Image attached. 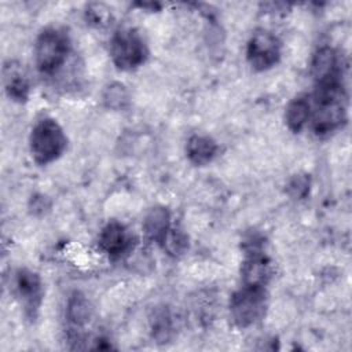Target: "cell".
Here are the masks:
<instances>
[{"label": "cell", "mask_w": 352, "mask_h": 352, "mask_svg": "<svg viewBox=\"0 0 352 352\" xmlns=\"http://www.w3.org/2000/svg\"><path fill=\"white\" fill-rule=\"evenodd\" d=\"M99 245L109 257H120L129 246V236L125 227L114 220L107 223L100 232Z\"/></svg>", "instance_id": "9"}, {"label": "cell", "mask_w": 352, "mask_h": 352, "mask_svg": "<svg viewBox=\"0 0 352 352\" xmlns=\"http://www.w3.org/2000/svg\"><path fill=\"white\" fill-rule=\"evenodd\" d=\"M161 246L164 248V250H166L169 256L176 257L183 254L187 250L188 239L180 230L169 228L161 242Z\"/></svg>", "instance_id": "16"}, {"label": "cell", "mask_w": 352, "mask_h": 352, "mask_svg": "<svg viewBox=\"0 0 352 352\" xmlns=\"http://www.w3.org/2000/svg\"><path fill=\"white\" fill-rule=\"evenodd\" d=\"M309 179L307 176H294L289 183V191L294 198H302L308 192Z\"/></svg>", "instance_id": "19"}, {"label": "cell", "mask_w": 352, "mask_h": 352, "mask_svg": "<svg viewBox=\"0 0 352 352\" xmlns=\"http://www.w3.org/2000/svg\"><path fill=\"white\" fill-rule=\"evenodd\" d=\"M91 316V307L88 300L80 293L74 292L66 305V319L70 324L72 331H78L80 327H82Z\"/></svg>", "instance_id": "13"}, {"label": "cell", "mask_w": 352, "mask_h": 352, "mask_svg": "<svg viewBox=\"0 0 352 352\" xmlns=\"http://www.w3.org/2000/svg\"><path fill=\"white\" fill-rule=\"evenodd\" d=\"M146 45L133 29H121L114 33L110 43V56L113 63L121 70H132L146 59Z\"/></svg>", "instance_id": "5"}, {"label": "cell", "mask_w": 352, "mask_h": 352, "mask_svg": "<svg viewBox=\"0 0 352 352\" xmlns=\"http://www.w3.org/2000/svg\"><path fill=\"white\" fill-rule=\"evenodd\" d=\"M186 153L194 165H206L216 155L217 144L209 136L194 135L187 142Z\"/></svg>", "instance_id": "11"}, {"label": "cell", "mask_w": 352, "mask_h": 352, "mask_svg": "<svg viewBox=\"0 0 352 352\" xmlns=\"http://www.w3.org/2000/svg\"><path fill=\"white\" fill-rule=\"evenodd\" d=\"M153 336L155 340H158L160 342H164L165 340L169 338L170 331H172V324H170V318L166 312H158L154 315L153 319Z\"/></svg>", "instance_id": "18"}, {"label": "cell", "mask_w": 352, "mask_h": 352, "mask_svg": "<svg viewBox=\"0 0 352 352\" xmlns=\"http://www.w3.org/2000/svg\"><path fill=\"white\" fill-rule=\"evenodd\" d=\"M312 76L315 78V84L326 80L341 78L338 55L333 48L323 47L316 51L312 60Z\"/></svg>", "instance_id": "10"}, {"label": "cell", "mask_w": 352, "mask_h": 352, "mask_svg": "<svg viewBox=\"0 0 352 352\" xmlns=\"http://www.w3.org/2000/svg\"><path fill=\"white\" fill-rule=\"evenodd\" d=\"M345 91L341 78L316 82L312 129L318 136H326L338 129L346 117Z\"/></svg>", "instance_id": "1"}, {"label": "cell", "mask_w": 352, "mask_h": 352, "mask_svg": "<svg viewBox=\"0 0 352 352\" xmlns=\"http://www.w3.org/2000/svg\"><path fill=\"white\" fill-rule=\"evenodd\" d=\"M170 228V216L168 209L162 206H155L150 209L143 221V230L146 235L161 245L165 234Z\"/></svg>", "instance_id": "12"}, {"label": "cell", "mask_w": 352, "mask_h": 352, "mask_svg": "<svg viewBox=\"0 0 352 352\" xmlns=\"http://www.w3.org/2000/svg\"><path fill=\"white\" fill-rule=\"evenodd\" d=\"M4 85L8 96L14 100L22 102L28 99L30 91L29 80L18 66H14V63L4 67Z\"/></svg>", "instance_id": "14"}, {"label": "cell", "mask_w": 352, "mask_h": 352, "mask_svg": "<svg viewBox=\"0 0 352 352\" xmlns=\"http://www.w3.org/2000/svg\"><path fill=\"white\" fill-rule=\"evenodd\" d=\"M87 11H88L91 21L98 25H100L102 21H107V18H109V12H107L109 10L102 4H94V6L88 7Z\"/></svg>", "instance_id": "20"}, {"label": "cell", "mask_w": 352, "mask_h": 352, "mask_svg": "<svg viewBox=\"0 0 352 352\" xmlns=\"http://www.w3.org/2000/svg\"><path fill=\"white\" fill-rule=\"evenodd\" d=\"M309 116H311L309 100L305 96H297L292 99L286 107V113H285L286 125L292 132L298 133L309 120Z\"/></svg>", "instance_id": "15"}, {"label": "cell", "mask_w": 352, "mask_h": 352, "mask_svg": "<svg viewBox=\"0 0 352 352\" xmlns=\"http://www.w3.org/2000/svg\"><path fill=\"white\" fill-rule=\"evenodd\" d=\"M69 38L58 29L43 30L34 47L36 65L43 74H54L65 62L69 54Z\"/></svg>", "instance_id": "4"}, {"label": "cell", "mask_w": 352, "mask_h": 352, "mask_svg": "<svg viewBox=\"0 0 352 352\" xmlns=\"http://www.w3.org/2000/svg\"><path fill=\"white\" fill-rule=\"evenodd\" d=\"M248 257L241 267L243 285L265 286L271 278V263L263 252L246 253Z\"/></svg>", "instance_id": "8"}, {"label": "cell", "mask_w": 352, "mask_h": 352, "mask_svg": "<svg viewBox=\"0 0 352 352\" xmlns=\"http://www.w3.org/2000/svg\"><path fill=\"white\" fill-rule=\"evenodd\" d=\"M30 151L37 164L55 161L66 148V136L60 125L52 118L40 120L30 133Z\"/></svg>", "instance_id": "2"}, {"label": "cell", "mask_w": 352, "mask_h": 352, "mask_svg": "<svg viewBox=\"0 0 352 352\" xmlns=\"http://www.w3.org/2000/svg\"><path fill=\"white\" fill-rule=\"evenodd\" d=\"M14 287L16 296L21 298L23 304L26 314L30 318H34L43 297L40 276L36 272H32L26 268H21L15 272Z\"/></svg>", "instance_id": "7"}, {"label": "cell", "mask_w": 352, "mask_h": 352, "mask_svg": "<svg viewBox=\"0 0 352 352\" xmlns=\"http://www.w3.org/2000/svg\"><path fill=\"white\" fill-rule=\"evenodd\" d=\"M267 308V292L264 286L243 285L230 300V316L235 326L249 327L258 322Z\"/></svg>", "instance_id": "3"}, {"label": "cell", "mask_w": 352, "mask_h": 352, "mask_svg": "<svg viewBox=\"0 0 352 352\" xmlns=\"http://www.w3.org/2000/svg\"><path fill=\"white\" fill-rule=\"evenodd\" d=\"M128 92L125 89V87L120 82H113L110 84L103 94V100L106 103L107 107L120 110L124 109L128 104Z\"/></svg>", "instance_id": "17"}, {"label": "cell", "mask_w": 352, "mask_h": 352, "mask_svg": "<svg viewBox=\"0 0 352 352\" xmlns=\"http://www.w3.org/2000/svg\"><path fill=\"white\" fill-rule=\"evenodd\" d=\"M246 56L250 66L258 72L275 66L280 56V44L275 34L268 30H256L248 41Z\"/></svg>", "instance_id": "6"}]
</instances>
